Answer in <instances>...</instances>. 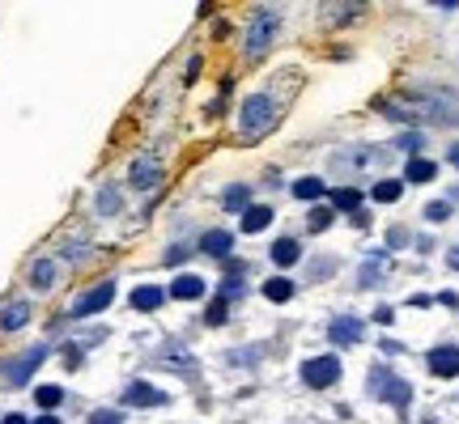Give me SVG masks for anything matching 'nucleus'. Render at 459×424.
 Masks as SVG:
<instances>
[{"instance_id":"f257e3e1","label":"nucleus","mask_w":459,"mask_h":424,"mask_svg":"<svg viewBox=\"0 0 459 424\" xmlns=\"http://www.w3.org/2000/svg\"><path fill=\"white\" fill-rule=\"evenodd\" d=\"M272 128H277V106H272V98L251 93V98L242 102V140H260V136H268Z\"/></svg>"},{"instance_id":"f03ea898","label":"nucleus","mask_w":459,"mask_h":424,"mask_svg":"<svg viewBox=\"0 0 459 424\" xmlns=\"http://www.w3.org/2000/svg\"><path fill=\"white\" fill-rule=\"evenodd\" d=\"M277 26H281V17H277L272 9H260V13L251 17V30H247V56H251V60H255V56H264V51L272 47Z\"/></svg>"},{"instance_id":"7ed1b4c3","label":"nucleus","mask_w":459,"mask_h":424,"mask_svg":"<svg viewBox=\"0 0 459 424\" xmlns=\"http://www.w3.org/2000/svg\"><path fill=\"white\" fill-rule=\"evenodd\" d=\"M370 395H374V399H387V403H395V407H408V399H413L408 382L391 378L387 369H374V374H370Z\"/></svg>"},{"instance_id":"20e7f679","label":"nucleus","mask_w":459,"mask_h":424,"mask_svg":"<svg viewBox=\"0 0 459 424\" xmlns=\"http://www.w3.org/2000/svg\"><path fill=\"white\" fill-rule=\"evenodd\" d=\"M340 378V361L328 352V356H315V361H306L302 365V382L306 386H315V391H323V386H332Z\"/></svg>"},{"instance_id":"39448f33","label":"nucleus","mask_w":459,"mask_h":424,"mask_svg":"<svg viewBox=\"0 0 459 424\" xmlns=\"http://www.w3.org/2000/svg\"><path fill=\"white\" fill-rule=\"evenodd\" d=\"M111 301H115V285H111V280H102L98 289H89V293H85V297H81V301L73 305V318H85V314H98V310H107Z\"/></svg>"},{"instance_id":"423d86ee","label":"nucleus","mask_w":459,"mask_h":424,"mask_svg":"<svg viewBox=\"0 0 459 424\" xmlns=\"http://www.w3.org/2000/svg\"><path fill=\"white\" fill-rule=\"evenodd\" d=\"M362 335H366L362 318H332V323H328V340L332 344H357Z\"/></svg>"},{"instance_id":"0eeeda50","label":"nucleus","mask_w":459,"mask_h":424,"mask_svg":"<svg viewBox=\"0 0 459 424\" xmlns=\"http://www.w3.org/2000/svg\"><path fill=\"white\" fill-rule=\"evenodd\" d=\"M430 374H438V378H455V374H459V348H451V344L434 348V352H430Z\"/></svg>"},{"instance_id":"6e6552de","label":"nucleus","mask_w":459,"mask_h":424,"mask_svg":"<svg viewBox=\"0 0 459 424\" xmlns=\"http://www.w3.org/2000/svg\"><path fill=\"white\" fill-rule=\"evenodd\" d=\"M124 403H128V407H158V403H166V395H162L158 386H149V382H132V386L124 391Z\"/></svg>"},{"instance_id":"1a4fd4ad","label":"nucleus","mask_w":459,"mask_h":424,"mask_svg":"<svg viewBox=\"0 0 459 424\" xmlns=\"http://www.w3.org/2000/svg\"><path fill=\"white\" fill-rule=\"evenodd\" d=\"M43 356H47V348H30L22 361H13V365H9V382H13V386H22V382L34 374V365H43Z\"/></svg>"},{"instance_id":"9d476101","label":"nucleus","mask_w":459,"mask_h":424,"mask_svg":"<svg viewBox=\"0 0 459 424\" xmlns=\"http://www.w3.org/2000/svg\"><path fill=\"white\" fill-rule=\"evenodd\" d=\"M200 250L204 255H213V259H226L230 250H234V234H226V229H209L200 238Z\"/></svg>"},{"instance_id":"9b49d317","label":"nucleus","mask_w":459,"mask_h":424,"mask_svg":"<svg viewBox=\"0 0 459 424\" xmlns=\"http://www.w3.org/2000/svg\"><path fill=\"white\" fill-rule=\"evenodd\" d=\"M30 323V305L26 301H9V305H0V331H17Z\"/></svg>"},{"instance_id":"f8f14e48","label":"nucleus","mask_w":459,"mask_h":424,"mask_svg":"<svg viewBox=\"0 0 459 424\" xmlns=\"http://www.w3.org/2000/svg\"><path fill=\"white\" fill-rule=\"evenodd\" d=\"M158 179H162V166L153 162V157H140V162L132 166V187H140V191H149Z\"/></svg>"},{"instance_id":"ddd939ff","label":"nucleus","mask_w":459,"mask_h":424,"mask_svg":"<svg viewBox=\"0 0 459 424\" xmlns=\"http://www.w3.org/2000/svg\"><path fill=\"white\" fill-rule=\"evenodd\" d=\"M170 297H179V301H196V297H204V280L200 276H179L175 285H170Z\"/></svg>"},{"instance_id":"4468645a","label":"nucleus","mask_w":459,"mask_h":424,"mask_svg":"<svg viewBox=\"0 0 459 424\" xmlns=\"http://www.w3.org/2000/svg\"><path fill=\"white\" fill-rule=\"evenodd\" d=\"M268 221H272V208L255 204V208L242 212V234H260V229H268Z\"/></svg>"},{"instance_id":"2eb2a0df","label":"nucleus","mask_w":459,"mask_h":424,"mask_svg":"<svg viewBox=\"0 0 459 424\" xmlns=\"http://www.w3.org/2000/svg\"><path fill=\"white\" fill-rule=\"evenodd\" d=\"M434 174H438V166L425 162V157H413V162H408V170H404L408 183H434Z\"/></svg>"},{"instance_id":"dca6fc26","label":"nucleus","mask_w":459,"mask_h":424,"mask_svg":"<svg viewBox=\"0 0 459 424\" xmlns=\"http://www.w3.org/2000/svg\"><path fill=\"white\" fill-rule=\"evenodd\" d=\"M298 259H302L298 238H281V242L272 246V263H281V268H289V263H298Z\"/></svg>"},{"instance_id":"f3484780","label":"nucleus","mask_w":459,"mask_h":424,"mask_svg":"<svg viewBox=\"0 0 459 424\" xmlns=\"http://www.w3.org/2000/svg\"><path fill=\"white\" fill-rule=\"evenodd\" d=\"M51 280H56V263H51V259H38L34 268H30V285H34V289H51Z\"/></svg>"},{"instance_id":"a211bd4d","label":"nucleus","mask_w":459,"mask_h":424,"mask_svg":"<svg viewBox=\"0 0 459 424\" xmlns=\"http://www.w3.org/2000/svg\"><path fill=\"white\" fill-rule=\"evenodd\" d=\"M264 297H268V301H277V305H281V301H289V297H293V280L272 276V280L264 285Z\"/></svg>"},{"instance_id":"6ab92c4d","label":"nucleus","mask_w":459,"mask_h":424,"mask_svg":"<svg viewBox=\"0 0 459 424\" xmlns=\"http://www.w3.org/2000/svg\"><path fill=\"white\" fill-rule=\"evenodd\" d=\"M132 305H136V310H158V305H162V289L140 285V289L132 293Z\"/></svg>"},{"instance_id":"aec40b11","label":"nucleus","mask_w":459,"mask_h":424,"mask_svg":"<svg viewBox=\"0 0 459 424\" xmlns=\"http://www.w3.org/2000/svg\"><path fill=\"white\" fill-rule=\"evenodd\" d=\"M323 191H328V187H323L319 179H298V183H293V195H298V199H319Z\"/></svg>"},{"instance_id":"412c9836","label":"nucleus","mask_w":459,"mask_h":424,"mask_svg":"<svg viewBox=\"0 0 459 424\" xmlns=\"http://www.w3.org/2000/svg\"><path fill=\"white\" fill-rule=\"evenodd\" d=\"M404 195V183H395V179H383L379 187H374V199L379 204H391V199H400Z\"/></svg>"},{"instance_id":"4be33fe9","label":"nucleus","mask_w":459,"mask_h":424,"mask_svg":"<svg viewBox=\"0 0 459 424\" xmlns=\"http://www.w3.org/2000/svg\"><path fill=\"white\" fill-rule=\"evenodd\" d=\"M247 199H251V191L238 183V187H230L226 191V212H247Z\"/></svg>"},{"instance_id":"5701e85b","label":"nucleus","mask_w":459,"mask_h":424,"mask_svg":"<svg viewBox=\"0 0 459 424\" xmlns=\"http://www.w3.org/2000/svg\"><path fill=\"white\" fill-rule=\"evenodd\" d=\"M357 199H362V195H357V187H340V191H332V208H357Z\"/></svg>"},{"instance_id":"b1692460","label":"nucleus","mask_w":459,"mask_h":424,"mask_svg":"<svg viewBox=\"0 0 459 424\" xmlns=\"http://www.w3.org/2000/svg\"><path fill=\"white\" fill-rule=\"evenodd\" d=\"M34 399H38V407H60L64 391H60V386H38V391H34Z\"/></svg>"},{"instance_id":"393cba45","label":"nucleus","mask_w":459,"mask_h":424,"mask_svg":"<svg viewBox=\"0 0 459 424\" xmlns=\"http://www.w3.org/2000/svg\"><path fill=\"white\" fill-rule=\"evenodd\" d=\"M328 225H332V208H315L311 221H306V229H311V234H319V229H328Z\"/></svg>"},{"instance_id":"a878e982","label":"nucleus","mask_w":459,"mask_h":424,"mask_svg":"<svg viewBox=\"0 0 459 424\" xmlns=\"http://www.w3.org/2000/svg\"><path fill=\"white\" fill-rule=\"evenodd\" d=\"M204 323H213V327H217V323H226V297H217V301L209 305V314H204Z\"/></svg>"},{"instance_id":"bb28decb","label":"nucleus","mask_w":459,"mask_h":424,"mask_svg":"<svg viewBox=\"0 0 459 424\" xmlns=\"http://www.w3.org/2000/svg\"><path fill=\"white\" fill-rule=\"evenodd\" d=\"M89 424H124V416H119V411H111V407H102V411H94V416H89Z\"/></svg>"},{"instance_id":"cd10ccee","label":"nucleus","mask_w":459,"mask_h":424,"mask_svg":"<svg viewBox=\"0 0 459 424\" xmlns=\"http://www.w3.org/2000/svg\"><path fill=\"white\" fill-rule=\"evenodd\" d=\"M425 217H430V221H446V217H451V204H446V199L430 204V208H425Z\"/></svg>"},{"instance_id":"c85d7f7f","label":"nucleus","mask_w":459,"mask_h":424,"mask_svg":"<svg viewBox=\"0 0 459 424\" xmlns=\"http://www.w3.org/2000/svg\"><path fill=\"white\" fill-rule=\"evenodd\" d=\"M0 424H26V416H5Z\"/></svg>"},{"instance_id":"c756f323","label":"nucleus","mask_w":459,"mask_h":424,"mask_svg":"<svg viewBox=\"0 0 459 424\" xmlns=\"http://www.w3.org/2000/svg\"><path fill=\"white\" fill-rule=\"evenodd\" d=\"M34 424H60V420H56V416H38Z\"/></svg>"},{"instance_id":"7c9ffc66","label":"nucleus","mask_w":459,"mask_h":424,"mask_svg":"<svg viewBox=\"0 0 459 424\" xmlns=\"http://www.w3.org/2000/svg\"><path fill=\"white\" fill-rule=\"evenodd\" d=\"M446 263H451V268H459V250H451V255H446Z\"/></svg>"},{"instance_id":"2f4dec72","label":"nucleus","mask_w":459,"mask_h":424,"mask_svg":"<svg viewBox=\"0 0 459 424\" xmlns=\"http://www.w3.org/2000/svg\"><path fill=\"white\" fill-rule=\"evenodd\" d=\"M451 166H459V144H455V149H451Z\"/></svg>"}]
</instances>
